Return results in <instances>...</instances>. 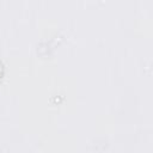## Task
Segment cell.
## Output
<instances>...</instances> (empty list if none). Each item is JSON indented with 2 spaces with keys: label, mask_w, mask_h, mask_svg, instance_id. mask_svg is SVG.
<instances>
[{
  "label": "cell",
  "mask_w": 153,
  "mask_h": 153,
  "mask_svg": "<svg viewBox=\"0 0 153 153\" xmlns=\"http://www.w3.org/2000/svg\"><path fill=\"white\" fill-rule=\"evenodd\" d=\"M0 78H1V66H0Z\"/></svg>",
  "instance_id": "6da1fadb"
}]
</instances>
